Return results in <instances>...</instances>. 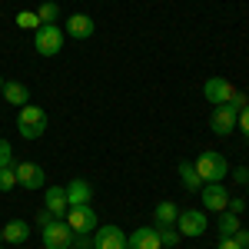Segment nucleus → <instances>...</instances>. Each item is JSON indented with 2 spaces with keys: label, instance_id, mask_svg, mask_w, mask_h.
<instances>
[{
  "label": "nucleus",
  "instance_id": "1",
  "mask_svg": "<svg viewBox=\"0 0 249 249\" xmlns=\"http://www.w3.org/2000/svg\"><path fill=\"white\" fill-rule=\"evenodd\" d=\"M17 130L23 140H40L43 130H47V110L37 107V103H27V107H20L17 113Z\"/></svg>",
  "mask_w": 249,
  "mask_h": 249
},
{
  "label": "nucleus",
  "instance_id": "2",
  "mask_svg": "<svg viewBox=\"0 0 249 249\" xmlns=\"http://www.w3.org/2000/svg\"><path fill=\"white\" fill-rule=\"evenodd\" d=\"M40 236H43V249H70L73 239H77V232L70 230L67 219H60V216H53L50 223H43Z\"/></svg>",
  "mask_w": 249,
  "mask_h": 249
},
{
  "label": "nucleus",
  "instance_id": "3",
  "mask_svg": "<svg viewBox=\"0 0 249 249\" xmlns=\"http://www.w3.org/2000/svg\"><path fill=\"white\" fill-rule=\"evenodd\" d=\"M193 166H196V173H199V179H203V183H223V179H226V173H230L223 153H213V150L199 153L196 160H193Z\"/></svg>",
  "mask_w": 249,
  "mask_h": 249
},
{
  "label": "nucleus",
  "instance_id": "4",
  "mask_svg": "<svg viewBox=\"0 0 249 249\" xmlns=\"http://www.w3.org/2000/svg\"><path fill=\"white\" fill-rule=\"evenodd\" d=\"M34 47L40 57H57L63 50V30L57 23H43L40 30H34Z\"/></svg>",
  "mask_w": 249,
  "mask_h": 249
},
{
  "label": "nucleus",
  "instance_id": "5",
  "mask_svg": "<svg viewBox=\"0 0 249 249\" xmlns=\"http://www.w3.org/2000/svg\"><path fill=\"white\" fill-rule=\"evenodd\" d=\"M206 213L203 210H179V216H176V230H179V236H203L206 232Z\"/></svg>",
  "mask_w": 249,
  "mask_h": 249
},
{
  "label": "nucleus",
  "instance_id": "6",
  "mask_svg": "<svg viewBox=\"0 0 249 249\" xmlns=\"http://www.w3.org/2000/svg\"><path fill=\"white\" fill-rule=\"evenodd\" d=\"M63 219H67V226L73 232H93L96 230V213L90 210V206H67V213H63Z\"/></svg>",
  "mask_w": 249,
  "mask_h": 249
},
{
  "label": "nucleus",
  "instance_id": "7",
  "mask_svg": "<svg viewBox=\"0 0 249 249\" xmlns=\"http://www.w3.org/2000/svg\"><path fill=\"white\" fill-rule=\"evenodd\" d=\"M232 93H236V87H232L226 77H210L203 83V96L210 100L213 107H223V103H230Z\"/></svg>",
  "mask_w": 249,
  "mask_h": 249
},
{
  "label": "nucleus",
  "instance_id": "8",
  "mask_svg": "<svg viewBox=\"0 0 249 249\" xmlns=\"http://www.w3.org/2000/svg\"><path fill=\"white\" fill-rule=\"evenodd\" d=\"M14 170H17V186H23V190H43L47 186V173L37 163H14Z\"/></svg>",
  "mask_w": 249,
  "mask_h": 249
},
{
  "label": "nucleus",
  "instance_id": "9",
  "mask_svg": "<svg viewBox=\"0 0 249 249\" xmlns=\"http://www.w3.org/2000/svg\"><path fill=\"white\" fill-rule=\"evenodd\" d=\"M236 110H232L230 103H223V107H213V116H210V130L216 136H230L236 130Z\"/></svg>",
  "mask_w": 249,
  "mask_h": 249
},
{
  "label": "nucleus",
  "instance_id": "10",
  "mask_svg": "<svg viewBox=\"0 0 249 249\" xmlns=\"http://www.w3.org/2000/svg\"><path fill=\"white\" fill-rule=\"evenodd\" d=\"M93 249H126V232L120 226H100L93 230Z\"/></svg>",
  "mask_w": 249,
  "mask_h": 249
},
{
  "label": "nucleus",
  "instance_id": "11",
  "mask_svg": "<svg viewBox=\"0 0 249 249\" xmlns=\"http://www.w3.org/2000/svg\"><path fill=\"white\" fill-rule=\"evenodd\" d=\"M199 196H203V206H206V210H213V213H226L230 193H226V186H223V183H203Z\"/></svg>",
  "mask_w": 249,
  "mask_h": 249
},
{
  "label": "nucleus",
  "instance_id": "12",
  "mask_svg": "<svg viewBox=\"0 0 249 249\" xmlns=\"http://www.w3.org/2000/svg\"><path fill=\"white\" fill-rule=\"evenodd\" d=\"M63 190H67V206H90L93 199V186L87 179H70V186Z\"/></svg>",
  "mask_w": 249,
  "mask_h": 249
},
{
  "label": "nucleus",
  "instance_id": "13",
  "mask_svg": "<svg viewBox=\"0 0 249 249\" xmlns=\"http://www.w3.org/2000/svg\"><path fill=\"white\" fill-rule=\"evenodd\" d=\"M126 249H163L160 246V236H156V226H140V230H133V236L126 239Z\"/></svg>",
  "mask_w": 249,
  "mask_h": 249
},
{
  "label": "nucleus",
  "instance_id": "14",
  "mask_svg": "<svg viewBox=\"0 0 249 249\" xmlns=\"http://www.w3.org/2000/svg\"><path fill=\"white\" fill-rule=\"evenodd\" d=\"M3 100L10 103V107H27L30 103V90H27V83H20V80H3Z\"/></svg>",
  "mask_w": 249,
  "mask_h": 249
},
{
  "label": "nucleus",
  "instance_id": "15",
  "mask_svg": "<svg viewBox=\"0 0 249 249\" xmlns=\"http://www.w3.org/2000/svg\"><path fill=\"white\" fill-rule=\"evenodd\" d=\"M67 34H70L73 40L93 37V17H87V14H73V17H67Z\"/></svg>",
  "mask_w": 249,
  "mask_h": 249
},
{
  "label": "nucleus",
  "instance_id": "16",
  "mask_svg": "<svg viewBox=\"0 0 249 249\" xmlns=\"http://www.w3.org/2000/svg\"><path fill=\"white\" fill-rule=\"evenodd\" d=\"M0 232H3V243H10V246H23L27 236H30V226H27L23 219H10L7 226H0Z\"/></svg>",
  "mask_w": 249,
  "mask_h": 249
},
{
  "label": "nucleus",
  "instance_id": "17",
  "mask_svg": "<svg viewBox=\"0 0 249 249\" xmlns=\"http://www.w3.org/2000/svg\"><path fill=\"white\" fill-rule=\"evenodd\" d=\"M179 183H183V190H190V193L203 190V179H199V173H196V166H193L190 160L179 163Z\"/></svg>",
  "mask_w": 249,
  "mask_h": 249
},
{
  "label": "nucleus",
  "instance_id": "18",
  "mask_svg": "<svg viewBox=\"0 0 249 249\" xmlns=\"http://www.w3.org/2000/svg\"><path fill=\"white\" fill-rule=\"evenodd\" d=\"M47 190V210L53 216H63L67 213V190L63 186H43Z\"/></svg>",
  "mask_w": 249,
  "mask_h": 249
},
{
  "label": "nucleus",
  "instance_id": "19",
  "mask_svg": "<svg viewBox=\"0 0 249 249\" xmlns=\"http://www.w3.org/2000/svg\"><path fill=\"white\" fill-rule=\"evenodd\" d=\"M176 216H179V206L176 203H160L153 210V219H156V226H176Z\"/></svg>",
  "mask_w": 249,
  "mask_h": 249
},
{
  "label": "nucleus",
  "instance_id": "20",
  "mask_svg": "<svg viewBox=\"0 0 249 249\" xmlns=\"http://www.w3.org/2000/svg\"><path fill=\"white\" fill-rule=\"evenodd\" d=\"M156 236H160V246H163V249H176V246H179V239H183L176 226H156Z\"/></svg>",
  "mask_w": 249,
  "mask_h": 249
},
{
  "label": "nucleus",
  "instance_id": "21",
  "mask_svg": "<svg viewBox=\"0 0 249 249\" xmlns=\"http://www.w3.org/2000/svg\"><path fill=\"white\" fill-rule=\"evenodd\" d=\"M14 23H17L20 30H40V27H43L40 17H37V10H20L17 17H14Z\"/></svg>",
  "mask_w": 249,
  "mask_h": 249
},
{
  "label": "nucleus",
  "instance_id": "22",
  "mask_svg": "<svg viewBox=\"0 0 249 249\" xmlns=\"http://www.w3.org/2000/svg\"><path fill=\"white\" fill-rule=\"evenodd\" d=\"M37 17H40V23H57L60 20V7L53 3V0H47V3L37 7Z\"/></svg>",
  "mask_w": 249,
  "mask_h": 249
},
{
  "label": "nucleus",
  "instance_id": "23",
  "mask_svg": "<svg viewBox=\"0 0 249 249\" xmlns=\"http://www.w3.org/2000/svg\"><path fill=\"white\" fill-rule=\"evenodd\" d=\"M236 232H239V216L219 213V236H236Z\"/></svg>",
  "mask_w": 249,
  "mask_h": 249
},
{
  "label": "nucleus",
  "instance_id": "24",
  "mask_svg": "<svg viewBox=\"0 0 249 249\" xmlns=\"http://www.w3.org/2000/svg\"><path fill=\"white\" fill-rule=\"evenodd\" d=\"M17 186V170L14 166H0V193H10Z\"/></svg>",
  "mask_w": 249,
  "mask_h": 249
},
{
  "label": "nucleus",
  "instance_id": "25",
  "mask_svg": "<svg viewBox=\"0 0 249 249\" xmlns=\"http://www.w3.org/2000/svg\"><path fill=\"white\" fill-rule=\"evenodd\" d=\"M0 166H14V146L3 136H0Z\"/></svg>",
  "mask_w": 249,
  "mask_h": 249
},
{
  "label": "nucleus",
  "instance_id": "26",
  "mask_svg": "<svg viewBox=\"0 0 249 249\" xmlns=\"http://www.w3.org/2000/svg\"><path fill=\"white\" fill-rule=\"evenodd\" d=\"M226 213H232V216H243V213H246V199H243V196H230Z\"/></svg>",
  "mask_w": 249,
  "mask_h": 249
},
{
  "label": "nucleus",
  "instance_id": "27",
  "mask_svg": "<svg viewBox=\"0 0 249 249\" xmlns=\"http://www.w3.org/2000/svg\"><path fill=\"white\" fill-rule=\"evenodd\" d=\"M70 249H93V236L90 232H77V239H73Z\"/></svg>",
  "mask_w": 249,
  "mask_h": 249
},
{
  "label": "nucleus",
  "instance_id": "28",
  "mask_svg": "<svg viewBox=\"0 0 249 249\" xmlns=\"http://www.w3.org/2000/svg\"><path fill=\"white\" fill-rule=\"evenodd\" d=\"M230 107L236 110V113H239V110H246V107H249V96L236 90V93H232V100H230Z\"/></svg>",
  "mask_w": 249,
  "mask_h": 249
},
{
  "label": "nucleus",
  "instance_id": "29",
  "mask_svg": "<svg viewBox=\"0 0 249 249\" xmlns=\"http://www.w3.org/2000/svg\"><path fill=\"white\" fill-rule=\"evenodd\" d=\"M236 126H239V133L249 136V107L246 110H239V116H236Z\"/></svg>",
  "mask_w": 249,
  "mask_h": 249
},
{
  "label": "nucleus",
  "instance_id": "30",
  "mask_svg": "<svg viewBox=\"0 0 249 249\" xmlns=\"http://www.w3.org/2000/svg\"><path fill=\"white\" fill-rule=\"evenodd\" d=\"M232 179H236L239 186H246V183H249V170H246V166H236V170H232Z\"/></svg>",
  "mask_w": 249,
  "mask_h": 249
},
{
  "label": "nucleus",
  "instance_id": "31",
  "mask_svg": "<svg viewBox=\"0 0 249 249\" xmlns=\"http://www.w3.org/2000/svg\"><path fill=\"white\" fill-rule=\"evenodd\" d=\"M216 249H243L232 236H219V243H216Z\"/></svg>",
  "mask_w": 249,
  "mask_h": 249
},
{
  "label": "nucleus",
  "instance_id": "32",
  "mask_svg": "<svg viewBox=\"0 0 249 249\" xmlns=\"http://www.w3.org/2000/svg\"><path fill=\"white\" fill-rule=\"evenodd\" d=\"M232 239H236V243H239L243 249H249V230H243V226H239V232H236Z\"/></svg>",
  "mask_w": 249,
  "mask_h": 249
},
{
  "label": "nucleus",
  "instance_id": "33",
  "mask_svg": "<svg viewBox=\"0 0 249 249\" xmlns=\"http://www.w3.org/2000/svg\"><path fill=\"white\" fill-rule=\"evenodd\" d=\"M0 93H3V77H0Z\"/></svg>",
  "mask_w": 249,
  "mask_h": 249
},
{
  "label": "nucleus",
  "instance_id": "34",
  "mask_svg": "<svg viewBox=\"0 0 249 249\" xmlns=\"http://www.w3.org/2000/svg\"><path fill=\"white\" fill-rule=\"evenodd\" d=\"M0 243H3V232H0Z\"/></svg>",
  "mask_w": 249,
  "mask_h": 249
},
{
  "label": "nucleus",
  "instance_id": "35",
  "mask_svg": "<svg viewBox=\"0 0 249 249\" xmlns=\"http://www.w3.org/2000/svg\"><path fill=\"white\" fill-rule=\"evenodd\" d=\"M246 193H249V183H246Z\"/></svg>",
  "mask_w": 249,
  "mask_h": 249
},
{
  "label": "nucleus",
  "instance_id": "36",
  "mask_svg": "<svg viewBox=\"0 0 249 249\" xmlns=\"http://www.w3.org/2000/svg\"><path fill=\"white\" fill-rule=\"evenodd\" d=\"M0 249H3V246H0Z\"/></svg>",
  "mask_w": 249,
  "mask_h": 249
}]
</instances>
